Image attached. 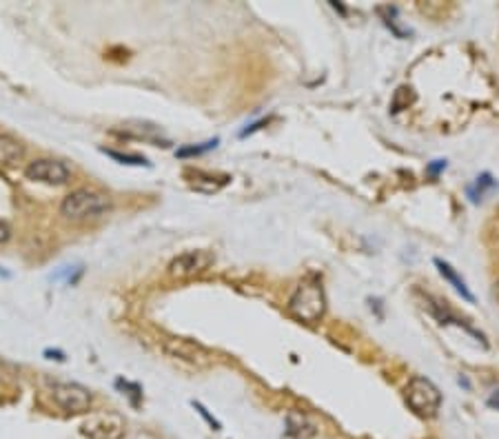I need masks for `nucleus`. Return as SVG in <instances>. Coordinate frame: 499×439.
<instances>
[{"label": "nucleus", "mask_w": 499, "mask_h": 439, "mask_svg": "<svg viewBox=\"0 0 499 439\" xmlns=\"http://www.w3.org/2000/svg\"><path fill=\"white\" fill-rule=\"evenodd\" d=\"M111 211L109 195L93 189H76L71 191L60 204V213L64 220L71 222H93L105 218Z\"/></svg>", "instance_id": "nucleus-1"}, {"label": "nucleus", "mask_w": 499, "mask_h": 439, "mask_svg": "<svg viewBox=\"0 0 499 439\" xmlns=\"http://www.w3.org/2000/svg\"><path fill=\"white\" fill-rule=\"evenodd\" d=\"M287 308L295 320L304 324H317L326 313L324 286L317 279H304L293 291V295L289 297Z\"/></svg>", "instance_id": "nucleus-2"}, {"label": "nucleus", "mask_w": 499, "mask_h": 439, "mask_svg": "<svg viewBox=\"0 0 499 439\" xmlns=\"http://www.w3.org/2000/svg\"><path fill=\"white\" fill-rule=\"evenodd\" d=\"M404 397H406V404L411 406L413 413L424 419H430L439 413L441 393L428 377H424V375L411 377L406 388H404Z\"/></svg>", "instance_id": "nucleus-3"}, {"label": "nucleus", "mask_w": 499, "mask_h": 439, "mask_svg": "<svg viewBox=\"0 0 499 439\" xmlns=\"http://www.w3.org/2000/svg\"><path fill=\"white\" fill-rule=\"evenodd\" d=\"M51 397L64 413H87L91 406V393L89 388H84L82 384L76 381H51L49 384Z\"/></svg>", "instance_id": "nucleus-4"}, {"label": "nucleus", "mask_w": 499, "mask_h": 439, "mask_svg": "<svg viewBox=\"0 0 499 439\" xmlns=\"http://www.w3.org/2000/svg\"><path fill=\"white\" fill-rule=\"evenodd\" d=\"M25 175L34 182L42 184H67L71 180V169L62 160H51V158H40V160L29 162V166L25 169Z\"/></svg>", "instance_id": "nucleus-5"}, {"label": "nucleus", "mask_w": 499, "mask_h": 439, "mask_svg": "<svg viewBox=\"0 0 499 439\" xmlns=\"http://www.w3.org/2000/svg\"><path fill=\"white\" fill-rule=\"evenodd\" d=\"M213 253L204 249H195V251H184L178 258L171 260L169 264V275L171 277H193L204 273L206 268L213 264Z\"/></svg>", "instance_id": "nucleus-6"}, {"label": "nucleus", "mask_w": 499, "mask_h": 439, "mask_svg": "<svg viewBox=\"0 0 499 439\" xmlns=\"http://www.w3.org/2000/svg\"><path fill=\"white\" fill-rule=\"evenodd\" d=\"M162 347L169 358L193 364V366H206V364L213 362V355L206 351L202 344H195L184 338H167L162 342Z\"/></svg>", "instance_id": "nucleus-7"}, {"label": "nucleus", "mask_w": 499, "mask_h": 439, "mask_svg": "<svg viewBox=\"0 0 499 439\" xmlns=\"http://www.w3.org/2000/svg\"><path fill=\"white\" fill-rule=\"evenodd\" d=\"M417 295H422V306L426 308V311L435 317V320L439 322V324H457V326H464V329L470 333V335H475V338L479 340L486 347V338L482 333H479L477 329H473V326H470L464 317H459V315H455L453 311H450V306L446 304V302H441L439 297H435V295H430V293H417Z\"/></svg>", "instance_id": "nucleus-8"}, {"label": "nucleus", "mask_w": 499, "mask_h": 439, "mask_svg": "<svg viewBox=\"0 0 499 439\" xmlns=\"http://www.w3.org/2000/svg\"><path fill=\"white\" fill-rule=\"evenodd\" d=\"M435 266H437V271H439V275L444 277L446 282H448L450 286H453L455 291H457V293L461 295V300H466V302H470V304L475 302V295L470 293V288L466 286V282H464V279L459 277V273H457V271H455L453 266H450V264L446 262V260H441V258H435Z\"/></svg>", "instance_id": "nucleus-9"}, {"label": "nucleus", "mask_w": 499, "mask_h": 439, "mask_svg": "<svg viewBox=\"0 0 499 439\" xmlns=\"http://www.w3.org/2000/svg\"><path fill=\"white\" fill-rule=\"evenodd\" d=\"M493 189H497V180L486 171L482 175H477L475 180L466 186V198L473 204H479L486 198V193H491Z\"/></svg>", "instance_id": "nucleus-10"}, {"label": "nucleus", "mask_w": 499, "mask_h": 439, "mask_svg": "<svg viewBox=\"0 0 499 439\" xmlns=\"http://www.w3.org/2000/svg\"><path fill=\"white\" fill-rule=\"evenodd\" d=\"M287 435L295 439H306L315 435V424L302 413H289L287 415Z\"/></svg>", "instance_id": "nucleus-11"}, {"label": "nucleus", "mask_w": 499, "mask_h": 439, "mask_svg": "<svg viewBox=\"0 0 499 439\" xmlns=\"http://www.w3.org/2000/svg\"><path fill=\"white\" fill-rule=\"evenodd\" d=\"M23 147L18 140L9 138V136H0V164L12 166L23 158Z\"/></svg>", "instance_id": "nucleus-12"}, {"label": "nucleus", "mask_w": 499, "mask_h": 439, "mask_svg": "<svg viewBox=\"0 0 499 439\" xmlns=\"http://www.w3.org/2000/svg\"><path fill=\"white\" fill-rule=\"evenodd\" d=\"M378 14L382 16V21L384 25L389 27V29L398 36V38H409L411 36V29H406V27H402L398 23V9L391 7V5H386V7H378Z\"/></svg>", "instance_id": "nucleus-13"}, {"label": "nucleus", "mask_w": 499, "mask_h": 439, "mask_svg": "<svg viewBox=\"0 0 499 439\" xmlns=\"http://www.w3.org/2000/svg\"><path fill=\"white\" fill-rule=\"evenodd\" d=\"M100 151L105 153V155H109V158H114L116 162H120V164H127V166H151V162H149L145 155L120 153V151H116V149H100Z\"/></svg>", "instance_id": "nucleus-14"}, {"label": "nucleus", "mask_w": 499, "mask_h": 439, "mask_svg": "<svg viewBox=\"0 0 499 439\" xmlns=\"http://www.w3.org/2000/svg\"><path fill=\"white\" fill-rule=\"evenodd\" d=\"M220 140L218 138H213L209 140V142H202V145H189V147H182V149H178L175 155L178 158H191V155H202L206 151H211V149L218 147Z\"/></svg>", "instance_id": "nucleus-15"}, {"label": "nucleus", "mask_w": 499, "mask_h": 439, "mask_svg": "<svg viewBox=\"0 0 499 439\" xmlns=\"http://www.w3.org/2000/svg\"><path fill=\"white\" fill-rule=\"evenodd\" d=\"M116 386L122 390V395H127L131 399L134 406L140 404V399H143V388H140V384H134V381H127V379H118Z\"/></svg>", "instance_id": "nucleus-16"}, {"label": "nucleus", "mask_w": 499, "mask_h": 439, "mask_svg": "<svg viewBox=\"0 0 499 439\" xmlns=\"http://www.w3.org/2000/svg\"><path fill=\"white\" fill-rule=\"evenodd\" d=\"M80 266H60V271H56L51 275L53 282H67V284H73L76 282V277L80 275Z\"/></svg>", "instance_id": "nucleus-17"}, {"label": "nucleus", "mask_w": 499, "mask_h": 439, "mask_svg": "<svg viewBox=\"0 0 499 439\" xmlns=\"http://www.w3.org/2000/svg\"><path fill=\"white\" fill-rule=\"evenodd\" d=\"M193 408H195L197 413H200V415L204 417V422L209 424V426L213 428V431H220V422H218V419H215V417H213V415L209 413V410H206V408H204V406L200 404V401H193Z\"/></svg>", "instance_id": "nucleus-18"}, {"label": "nucleus", "mask_w": 499, "mask_h": 439, "mask_svg": "<svg viewBox=\"0 0 499 439\" xmlns=\"http://www.w3.org/2000/svg\"><path fill=\"white\" fill-rule=\"evenodd\" d=\"M444 169H446V160H433L428 164V173H433V175H437L439 171H444Z\"/></svg>", "instance_id": "nucleus-19"}, {"label": "nucleus", "mask_w": 499, "mask_h": 439, "mask_svg": "<svg viewBox=\"0 0 499 439\" xmlns=\"http://www.w3.org/2000/svg\"><path fill=\"white\" fill-rule=\"evenodd\" d=\"M9 236H12V229H9V224H7V222L0 220V244H3V242H7Z\"/></svg>", "instance_id": "nucleus-20"}, {"label": "nucleus", "mask_w": 499, "mask_h": 439, "mask_svg": "<svg viewBox=\"0 0 499 439\" xmlns=\"http://www.w3.org/2000/svg\"><path fill=\"white\" fill-rule=\"evenodd\" d=\"M45 355H47V358H49V360L64 362V353H62V351H51V349H47V351H45Z\"/></svg>", "instance_id": "nucleus-21"}, {"label": "nucleus", "mask_w": 499, "mask_h": 439, "mask_svg": "<svg viewBox=\"0 0 499 439\" xmlns=\"http://www.w3.org/2000/svg\"><path fill=\"white\" fill-rule=\"evenodd\" d=\"M488 406L499 410V390H493V393H491V397H488Z\"/></svg>", "instance_id": "nucleus-22"}]
</instances>
